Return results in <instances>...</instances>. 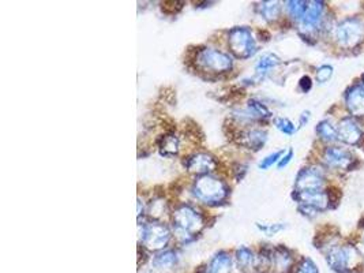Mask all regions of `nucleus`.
I'll return each instance as SVG.
<instances>
[{
	"mask_svg": "<svg viewBox=\"0 0 364 273\" xmlns=\"http://www.w3.org/2000/svg\"><path fill=\"white\" fill-rule=\"evenodd\" d=\"M153 267L157 268V269H161V271H168V269H172L178 265L179 262V256L175 250L172 249H166L163 252H159L154 258H153Z\"/></svg>",
	"mask_w": 364,
	"mask_h": 273,
	"instance_id": "obj_19",
	"label": "nucleus"
},
{
	"mask_svg": "<svg viewBox=\"0 0 364 273\" xmlns=\"http://www.w3.org/2000/svg\"><path fill=\"white\" fill-rule=\"evenodd\" d=\"M292 273H321L318 265L310 257H301L296 262Z\"/></svg>",
	"mask_w": 364,
	"mask_h": 273,
	"instance_id": "obj_26",
	"label": "nucleus"
},
{
	"mask_svg": "<svg viewBox=\"0 0 364 273\" xmlns=\"http://www.w3.org/2000/svg\"><path fill=\"white\" fill-rule=\"evenodd\" d=\"M232 257L227 252H218L210 259L206 273H231Z\"/></svg>",
	"mask_w": 364,
	"mask_h": 273,
	"instance_id": "obj_18",
	"label": "nucleus"
},
{
	"mask_svg": "<svg viewBox=\"0 0 364 273\" xmlns=\"http://www.w3.org/2000/svg\"><path fill=\"white\" fill-rule=\"evenodd\" d=\"M228 48L236 59L242 60L252 58L258 51L254 33L246 26L232 28L228 33Z\"/></svg>",
	"mask_w": 364,
	"mask_h": 273,
	"instance_id": "obj_7",
	"label": "nucleus"
},
{
	"mask_svg": "<svg viewBox=\"0 0 364 273\" xmlns=\"http://www.w3.org/2000/svg\"><path fill=\"white\" fill-rule=\"evenodd\" d=\"M337 133H338V141L350 146L360 145L364 139V133L360 124L352 117H346L338 122Z\"/></svg>",
	"mask_w": 364,
	"mask_h": 273,
	"instance_id": "obj_14",
	"label": "nucleus"
},
{
	"mask_svg": "<svg viewBox=\"0 0 364 273\" xmlns=\"http://www.w3.org/2000/svg\"><path fill=\"white\" fill-rule=\"evenodd\" d=\"M145 273H151V272H145Z\"/></svg>",
	"mask_w": 364,
	"mask_h": 273,
	"instance_id": "obj_37",
	"label": "nucleus"
},
{
	"mask_svg": "<svg viewBox=\"0 0 364 273\" xmlns=\"http://www.w3.org/2000/svg\"><path fill=\"white\" fill-rule=\"evenodd\" d=\"M247 109L255 120L270 119L273 117L272 111L266 107L265 104L257 99H251L247 104Z\"/></svg>",
	"mask_w": 364,
	"mask_h": 273,
	"instance_id": "obj_24",
	"label": "nucleus"
},
{
	"mask_svg": "<svg viewBox=\"0 0 364 273\" xmlns=\"http://www.w3.org/2000/svg\"><path fill=\"white\" fill-rule=\"evenodd\" d=\"M333 66L331 65H322L316 68L315 71V80L318 84H326L328 81H331L333 77Z\"/></svg>",
	"mask_w": 364,
	"mask_h": 273,
	"instance_id": "obj_30",
	"label": "nucleus"
},
{
	"mask_svg": "<svg viewBox=\"0 0 364 273\" xmlns=\"http://www.w3.org/2000/svg\"><path fill=\"white\" fill-rule=\"evenodd\" d=\"M328 17H326V3L325 1H309L306 13L299 22L301 33L304 37L311 34L328 31L326 28Z\"/></svg>",
	"mask_w": 364,
	"mask_h": 273,
	"instance_id": "obj_9",
	"label": "nucleus"
},
{
	"mask_svg": "<svg viewBox=\"0 0 364 273\" xmlns=\"http://www.w3.org/2000/svg\"><path fill=\"white\" fill-rule=\"evenodd\" d=\"M274 126L277 127L279 132H282V134H285V136H294L298 130L296 124L292 120L288 119V118H282V117L274 119Z\"/></svg>",
	"mask_w": 364,
	"mask_h": 273,
	"instance_id": "obj_28",
	"label": "nucleus"
},
{
	"mask_svg": "<svg viewBox=\"0 0 364 273\" xmlns=\"http://www.w3.org/2000/svg\"><path fill=\"white\" fill-rule=\"evenodd\" d=\"M217 160L210 154L199 152V154H191L184 160L186 170L197 176L210 175L217 170Z\"/></svg>",
	"mask_w": 364,
	"mask_h": 273,
	"instance_id": "obj_13",
	"label": "nucleus"
},
{
	"mask_svg": "<svg viewBox=\"0 0 364 273\" xmlns=\"http://www.w3.org/2000/svg\"><path fill=\"white\" fill-rule=\"evenodd\" d=\"M328 267L334 273H363L364 258L353 243H331L323 250Z\"/></svg>",
	"mask_w": 364,
	"mask_h": 273,
	"instance_id": "obj_1",
	"label": "nucleus"
},
{
	"mask_svg": "<svg viewBox=\"0 0 364 273\" xmlns=\"http://www.w3.org/2000/svg\"><path fill=\"white\" fill-rule=\"evenodd\" d=\"M362 80H363V84H364V74H363V77H362Z\"/></svg>",
	"mask_w": 364,
	"mask_h": 273,
	"instance_id": "obj_36",
	"label": "nucleus"
},
{
	"mask_svg": "<svg viewBox=\"0 0 364 273\" xmlns=\"http://www.w3.org/2000/svg\"><path fill=\"white\" fill-rule=\"evenodd\" d=\"M315 133L318 138L326 144H336L338 141V133H337V126L331 123V120H321L316 127Z\"/></svg>",
	"mask_w": 364,
	"mask_h": 273,
	"instance_id": "obj_21",
	"label": "nucleus"
},
{
	"mask_svg": "<svg viewBox=\"0 0 364 273\" xmlns=\"http://www.w3.org/2000/svg\"><path fill=\"white\" fill-rule=\"evenodd\" d=\"M364 37L363 19L359 17L344 18L333 28V38L343 50H353Z\"/></svg>",
	"mask_w": 364,
	"mask_h": 273,
	"instance_id": "obj_5",
	"label": "nucleus"
},
{
	"mask_svg": "<svg viewBox=\"0 0 364 273\" xmlns=\"http://www.w3.org/2000/svg\"><path fill=\"white\" fill-rule=\"evenodd\" d=\"M326 183V172L321 166H309L299 171L295 179L294 191H316L325 190Z\"/></svg>",
	"mask_w": 364,
	"mask_h": 273,
	"instance_id": "obj_10",
	"label": "nucleus"
},
{
	"mask_svg": "<svg viewBox=\"0 0 364 273\" xmlns=\"http://www.w3.org/2000/svg\"><path fill=\"white\" fill-rule=\"evenodd\" d=\"M159 151L161 156L175 157L181 151V139L175 133H168L159 141Z\"/></svg>",
	"mask_w": 364,
	"mask_h": 273,
	"instance_id": "obj_20",
	"label": "nucleus"
},
{
	"mask_svg": "<svg viewBox=\"0 0 364 273\" xmlns=\"http://www.w3.org/2000/svg\"><path fill=\"white\" fill-rule=\"evenodd\" d=\"M358 249L360 250V253H362V256H363L364 258V234L362 235V240H360V245L358 246Z\"/></svg>",
	"mask_w": 364,
	"mask_h": 273,
	"instance_id": "obj_35",
	"label": "nucleus"
},
{
	"mask_svg": "<svg viewBox=\"0 0 364 273\" xmlns=\"http://www.w3.org/2000/svg\"><path fill=\"white\" fill-rule=\"evenodd\" d=\"M294 200L298 203L299 212L313 219L318 213L331 209L333 200L329 190H316V191H294Z\"/></svg>",
	"mask_w": 364,
	"mask_h": 273,
	"instance_id": "obj_6",
	"label": "nucleus"
},
{
	"mask_svg": "<svg viewBox=\"0 0 364 273\" xmlns=\"http://www.w3.org/2000/svg\"><path fill=\"white\" fill-rule=\"evenodd\" d=\"M205 227V218L196 206L181 204L172 212V232L182 243L197 238Z\"/></svg>",
	"mask_w": 364,
	"mask_h": 273,
	"instance_id": "obj_2",
	"label": "nucleus"
},
{
	"mask_svg": "<svg viewBox=\"0 0 364 273\" xmlns=\"http://www.w3.org/2000/svg\"><path fill=\"white\" fill-rule=\"evenodd\" d=\"M191 191L199 203L209 206H218L225 203L231 194V188L227 182L213 173L197 176Z\"/></svg>",
	"mask_w": 364,
	"mask_h": 273,
	"instance_id": "obj_3",
	"label": "nucleus"
},
{
	"mask_svg": "<svg viewBox=\"0 0 364 273\" xmlns=\"http://www.w3.org/2000/svg\"><path fill=\"white\" fill-rule=\"evenodd\" d=\"M285 154V151H276V152H273V154H267L266 157H264L261 161H259V164H258V167L261 168V170H269V168H272L273 166H276V164H279V161H280V159L282 157V154Z\"/></svg>",
	"mask_w": 364,
	"mask_h": 273,
	"instance_id": "obj_29",
	"label": "nucleus"
},
{
	"mask_svg": "<svg viewBox=\"0 0 364 273\" xmlns=\"http://www.w3.org/2000/svg\"><path fill=\"white\" fill-rule=\"evenodd\" d=\"M322 160L328 168L333 170L350 171L355 166L356 157L347 148L329 145L322 154Z\"/></svg>",
	"mask_w": 364,
	"mask_h": 273,
	"instance_id": "obj_11",
	"label": "nucleus"
},
{
	"mask_svg": "<svg viewBox=\"0 0 364 273\" xmlns=\"http://www.w3.org/2000/svg\"><path fill=\"white\" fill-rule=\"evenodd\" d=\"M139 228V242L150 252H163L168 246L173 232L166 223L160 220H150L138 225Z\"/></svg>",
	"mask_w": 364,
	"mask_h": 273,
	"instance_id": "obj_4",
	"label": "nucleus"
},
{
	"mask_svg": "<svg viewBox=\"0 0 364 273\" xmlns=\"http://www.w3.org/2000/svg\"><path fill=\"white\" fill-rule=\"evenodd\" d=\"M280 63H282V59L276 53H272V52L264 53L255 63V78L262 81L274 68H279Z\"/></svg>",
	"mask_w": 364,
	"mask_h": 273,
	"instance_id": "obj_17",
	"label": "nucleus"
},
{
	"mask_svg": "<svg viewBox=\"0 0 364 273\" xmlns=\"http://www.w3.org/2000/svg\"><path fill=\"white\" fill-rule=\"evenodd\" d=\"M307 3L309 1H285V9L291 19L299 23L306 13Z\"/></svg>",
	"mask_w": 364,
	"mask_h": 273,
	"instance_id": "obj_25",
	"label": "nucleus"
},
{
	"mask_svg": "<svg viewBox=\"0 0 364 273\" xmlns=\"http://www.w3.org/2000/svg\"><path fill=\"white\" fill-rule=\"evenodd\" d=\"M196 63L202 71L210 74H225L233 68L231 55L215 48L199 50Z\"/></svg>",
	"mask_w": 364,
	"mask_h": 273,
	"instance_id": "obj_8",
	"label": "nucleus"
},
{
	"mask_svg": "<svg viewBox=\"0 0 364 273\" xmlns=\"http://www.w3.org/2000/svg\"><path fill=\"white\" fill-rule=\"evenodd\" d=\"M346 107L355 119L364 118V84L358 82L349 86L346 92Z\"/></svg>",
	"mask_w": 364,
	"mask_h": 273,
	"instance_id": "obj_15",
	"label": "nucleus"
},
{
	"mask_svg": "<svg viewBox=\"0 0 364 273\" xmlns=\"http://www.w3.org/2000/svg\"><path fill=\"white\" fill-rule=\"evenodd\" d=\"M299 87H300V90H301L303 93L310 92V90H311V87H313V81H311V78H310L309 75L301 77V78H300V81H299Z\"/></svg>",
	"mask_w": 364,
	"mask_h": 273,
	"instance_id": "obj_32",
	"label": "nucleus"
},
{
	"mask_svg": "<svg viewBox=\"0 0 364 273\" xmlns=\"http://www.w3.org/2000/svg\"><path fill=\"white\" fill-rule=\"evenodd\" d=\"M144 201H141V198H138V218L141 219V216H144Z\"/></svg>",
	"mask_w": 364,
	"mask_h": 273,
	"instance_id": "obj_34",
	"label": "nucleus"
},
{
	"mask_svg": "<svg viewBox=\"0 0 364 273\" xmlns=\"http://www.w3.org/2000/svg\"><path fill=\"white\" fill-rule=\"evenodd\" d=\"M282 9L280 1H262L258 6L259 16L264 18L266 22H276L282 17Z\"/></svg>",
	"mask_w": 364,
	"mask_h": 273,
	"instance_id": "obj_22",
	"label": "nucleus"
},
{
	"mask_svg": "<svg viewBox=\"0 0 364 273\" xmlns=\"http://www.w3.org/2000/svg\"><path fill=\"white\" fill-rule=\"evenodd\" d=\"M266 141H267V133L261 129L246 130V132H242L237 136V144L252 152L261 151L265 146Z\"/></svg>",
	"mask_w": 364,
	"mask_h": 273,
	"instance_id": "obj_16",
	"label": "nucleus"
},
{
	"mask_svg": "<svg viewBox=\"0 0 364 273\" xmlns=\"http://www.w3.org/2000/svg\"><path fill=\"white\" fill-rule=\"evenodd\" d=\"M292 159H294V151H292V149L285 151V154H282V157L280 159L279 164H277V168H279V170L285 168V167L292 161Z\"/></svg>",
	"mask_w": 364,
	"mask_h": 273,
	"instance_id": "obj_31",
	"label": "nucleus"
},
{
	"mask_svg": "<svg viewBox=\"0 0 364 273\" xmlns=\"http://www.w3.org/2000/svg\"><path fill=\"white\" fill-rule=\"evenodd\" d=\"M296 262L288 247L282 245L270 247V273H292Z\"/></svg>",
	"mask_w": 364,
	"mask_h": 273,
	"instance_id": "obj_12",
	"label": "nucleus"
},
{
	"mask_svg": "<svg viewBox=\"0 0 364 273\" xmlns=\"http://www.w3.org/2000/svg\"><path fill=\"white\" fill-rule=\"evenodd\" d=\"M311 118V112L310 111H303L301 115L299 117V127H304Z\"/></svg>",
	"mask_w": 364,
	"mask_h": 273,
	"instance_id": "obj_33",
	"label": "nucleus"
},
{
	"mask_svg": "<svg viewBox=\"0 0 364 273\" xmlns=\"http://www.w3.org/2000/svg\"><path fill=\"white\" fill-rule=\"evenodd\" d=\"M257 227L267 237H273L284 231L287 228V224L285 223H257Z\"/></svg>",
	"mask_w": 364,
	"mask_h": 273,
	"instance_id": "obj_27",
	"label": "nucleus"
},
{
	"mask_svg": "<svg viewBox=\"0 0 364 273\" xmlns=\"http://www.w3.org/2000/svg\"><path fill=\"white\" fill-rule=\"evenodd\" d=\"M235 259H236V264H237L239 269L249 271V269L254 268L257 257L254 255V252H252L250 247H247V246H240V247L235 252Z\"/></svg>",
	"mask_w": 364,
	"mask_h": 273,
	"instance_id": "obj_23",
	"label": "nucleus"
}]
</instances>
